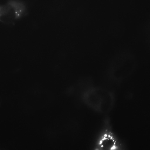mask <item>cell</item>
Here are the masks:
<instances>
[{
  "label": "cell",
  "mask_w": 150,
  "mask_h": 150,
  "mask_svg": "<svg viewBox=\"0 0 150 150\" xmlns=\"http://www.w3.org/2000/svg\"><path fill=\"white\" fill-rule=\"evenodd\" d=\"M123 148L120 141L113 131L109 122L107 120L96 140V149L117 150Z\"/></svg>",
  "instance_id": "2"
},
{
  "label": "cell",
  "mask_w": 150,
  "mask_h": 150,
  "mask_svg": "<svg viewBox=\"0 0 150 150\" xmlns=\"http://www.w3.org/2000/svg\"><path fill=\"white\" fill-rule=\"evenodd\" d=\"M85 103L96 112L105 113L112 108L115 102L114 94L108 90L98 87L91 88L83 95Z\"/></svg>",
  "instance_id": "1"
},
{
  "label": "cell",
  "mask_w": 150,
  "mask_h": 150,
  "mask_svg": "<svg viewBox=\"0 0 150 150\" xmlns=\"http://www.w3.org/2000/svg\"><path fill=\"white\" fill-rule=\"evenodd\" d=\"M26 10L25 5L23 2L9 0L0 5V22L6 24L12 23L23 16Z\"/></svg>",
  "instance_id": "3"
}]
</instances>
